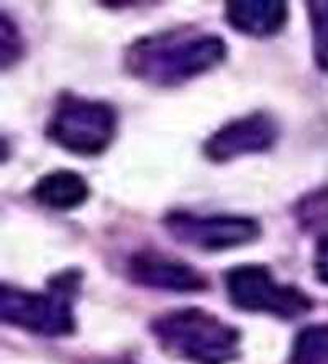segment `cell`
I'll use <instances>...</instances> for the list:
<instances>
[{"label":"cell","instance_id":"obj_4","mask_svg":"<svg viewBox=\"0 0 328 364\" xmlns=\"http://www.w3.org/2000/svg\"><path fill=\"white\" fill-rule=\"evenodd\" d=\"M230 302L245 312L292 320L310 312L312 301L300 289L281 284L263 264H241L225 274Z\"/></svg>","mask_w":328,"mask_h":364},{"label":"cell","instance_id":"obj_5","mask_svg":"<svg viewBox=\"0 0 328 364\" xmlns=\"http://www.w3.org/2000/svg\"><path fill=\"white\" fill-rule=\"evenodd\" d=\"M2 322L38 336H66L74 331L73 305L59 292H31L4 284L0 287Z\"/></svg>","mask_w":328,"mask_h":364},{"label":"cell","instance_id":"obj_11","mask_svg":"<svg viewBox=\"0 0 328 364\" xmlns=\"http://www.w3.org/2000/svg\"><path fill=\"white\" fill-rule=\"evenodd\" d=\"M292 364H328V323L309 325L295 336Z\"/></svg>","mask_w":328,"mask_h":364},{"label":"cell","instance_id":"obj_8","mask_svg":"<svg viewBox=\"0 0 328 364\" xmlns=\"http://www.w3.org/2000/svg\"><path fill=\"white\" fill-rule=\"evenodd\" d=\"M128 274L143 287L192 294L208 287L207 277L196 267L156 251H139L128 263Z\"/></svg>","mask_w":328,"mask_h":364},{"label":"cell","instance_id":"obj_6","mask_svg":"<svg viewBox=\"0 0 328 364\" xmlns=\"http://www.w3.org/2000/svg\"><path fill=\"white\" fill-rule=\"evenodd\" d=\"M163 223L177 243L208 253L245 246L261 235L256 218L243 215H197L187 210H173Z\"/></svg>","mask_w":328,"mask_h":364},{"label":"cell","instance_id":"obj_13","mask_svg":"<svg viewBox=\"0 0 328 364\" xmlns=\"http://www.w3.org/2000/svg\"><path fill=\"white\" fill-rule=\"evenodd\" d=\"M295 218L300 227L312 230L328 223V187L305 194L295 205Z\"/></svg>","mask_w":328,"mask_h":364},{"label":"cell","instance_id":"obj_14","mask_svg":"<svg viewBox=\"0 0 328 364\" xmlns=\"http://www.w3.org/2000/svg\"><path fill=\"white\" fill-rule=\"evenodd\" d=\"M0 28H2V36H0L2 38V69L5 71L21 60L25 45L18 25L9 15L2 14Z\"/></svg>","mask_w":328,"mask_h":364},{"label":"cell","instance_id":"obj_15","mask_svg":"<svg viewBox=\"0 0 328 364\" xmlns=\"http://www.w3.org/2000/svg\"><path fill=\"white\" fill-rule=\"evenodd\" d=\"M314 271L317 279L328 286V235H324V237L319 240V243H317Z\"/></svg>","mask_w":328,"mask_h":364},{"label":"cell","instance_id":"obj_7","mask_svg":"<svg viewBox=\"0 0 328 364\" xmlns=\"http://www.w3.org/2000/svg\"><path fill=\"white\" fill-rule=\"evenodd\" d=\"M279 123L266 112H253L230 120L213 132L203 143V154L208 161L225 164L246 154L266 153L277 143Z\"/></svg>","mask_w":328,"mask_h":364},{"label":"cell","instance_id":"obj_3","mask_svg":"<svg viewBox=\"0 0 328 364\" xmlns=\"http://www.w3.org/2000/svg\"><path fill=\"white\" fill-rule=\"evenodd\" d=\"M117 125V112L109 102L64 92L46 122V136L64 151L92 158L109 149Z\"/></svg>","mask_w":328,"mask_h":364},{"label":"cell","instance_id":"obj_1","mask_svg":"<svg viewBox=\"0 0 328 364\" xmlns=\"http://www.w3.org/2000/svg\"><path fill=\"white\" fill-rule=\"evenodd\" d=\"M228 55L222 36L176 28L144 35L127 48L125 68L138 81L177 87L220 66Z\"/></svg>","mask_w":328,"mask_h":364},{"label":"cell","instance_id":"obj_2","mask_svg":"<svg viewBox=\"0 0 328 364\" xmlns=\"http://www.w3.org/2000/svg\"><path fill=\"white\" fill-rule=\"evenodd\" d=\"M152 331L163 350L194 364H228L240 355V331L203 309L166 312L153 320Z\"/></svg>","mask_w":328,"mask_h":364},{"label":"cell","instance_id":"obj_9","mask_svg":"<svg viewBox=\"0 0 328 364\" xmlns=\"http://www.w3.org/2000/svg\"><path fill=\"white\" fill-rule=\"evenodd\" d=\"M225 18L241 35L266 38L282 31L289 7L284 0H230L225 4Z\"/></svg>","mask_w":328,"mask_h":364},{"label":"cell","instance_id":"obj_12","mask_svg":"<svg viewBox=\"0 0 328 364\" xmlns=\"http://www.w3.org/2000/svg\"><path fill=\"white\" fill-rule=\"evenodd\" d=\"M312 31V51L320 71L328 74V0L305 4Z\"/></svg>","mask_w":328,"mask_h":364},{"label":"cell","instance_id":"obj_10","mask_svg":"<svg viewBox=\"0 0 328 364\" xmlns=\"http://www.w3.org/2000/svg\"><path fill=\"white\" fill-rule=\"evenodd\" d=\"M90 189L83 174L71 169L51 171L36 181L31 197L41 207L69 212L88 202Z\"/></svg>","mask_w":328,"mask_h":364}]
</instances>
